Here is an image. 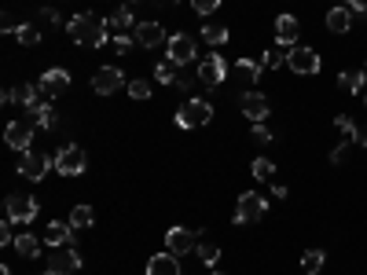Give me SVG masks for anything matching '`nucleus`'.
<instances>
[{
  "label": "nucleus",
  "mask_w": 367,
  "mask_h": 275,
  "mask_svg": "<svg viewBox=\"0 0 367 275\" xmlns=\"http://www.w3.org/2000/svg\"><path fill=\"white\" fill-rule=\"evenodd\" d=\"M107 26H111V22H103L96 11H81V15H74V19L67 22V33H70L74 44L103 48V44L111 41V37H107Z\"/></svg>",
  "instance_id": "f257e3e1"
},
{
  "label": "nucleus",
  "mask_w": 367,
  "mask_h": 275,
  "mask_svg": "<svg viewBox=\"0 0 367 275\" xmlns=\"http://www.w3.org/2000/svg\"><path fill=\"white\" fill-rule=\"evenodd\" d=\"M334 125H338V133H342L345 140H357V136H360V125L352 122L349 114H338V117H334Z\"/></svg>",
  "instance_id": "473e14b6"
},
{
  "label": "nucleus",
  "mask_w": 367,
  "mask_h": 275,
  "mask_svg": "<svg viewBox=\"0 0 367 275\" xmlns=\"http://www.w3.org/2000/svg\"><path fill=\"white\" fill-rule=\"evenodd\" d=\"M85 169H88V154L77 147V143L59 147V154H56V173L59 176H81Z\"/></svg>",
  "instance_id": "39448f33"
},
{
  "label": "nucleus",
  "mask_w": 367,
  "mask_h": 275,
  "mask_svg": "<svg viewBox=\"0 0 367 275\" xmlns=\"http://www.w3.org/2000/svg\"><path fill=\"white\" fill-rule=\"evenodd\" d=\"M165 48H169V62H173V67H188V62H195V41L188 33H173L165 41Z\"/></svg>",
  "instance_id": "9b49d317"
},
{
  "label": "nucleus",
  "mask_w": 367,
  "mask_h": 275,
  "mask_svg": "<svg viewBox=\"0 0 367 275\" xmlns=\"http://www.w3.org/2000/svg\"><path fill=\"white\" fill-rule=\"evenodd\" d=\"M15 250H19V257H26V260H33L37 253H41V239H33V235H15Z\"/></svg>",
  "instance_id": "393cba45"
},
{
  "label": "nucleus",
  "mask_w": 367,
  "mask_h": 275,
  "mask_svg": "<svg viewBox=\"0 0 367 275\" xmlns=\"http://www.w3.org/2000/svg\"><path fill=\"white\" fill-rule=\"evenodd\" d=\"M41 26H33V22H22L19 30H15V41L19 44H26V48H33V44H41Z\"/></svg>",
  "instance_id": "bb28decb"
},
{
  "label": "nucleus",
  "mask_w": 367,
  "mask_h": 275,
  "mask_svg": "<svg viewBox=\"0 0 367 275\" xmlns=\"http://www.w3.org/2000/svg\"><path fill=\"white\" fill-rule=\"evenodd\" d=\"M70 239H74V224H67V220H48L44 242L51 246V250H59V246H70Z\"/></svg>",
  "instance_id": "a211bd4d"
},
{
  "label": "nucleus",
  "mask_w": 367,
  "mask_h": 275,
  "mask_svg": "<svg viewBox=\"0 0 367 275\" xmlns=\"http://www.w3.org/2000/svg\"><path fill=\"white\" fill-rule=\"evenodd\" d=\"M357 143H360V147H367V125L360 128V136H357Z\"/></svg>",
  "instance_id": "de8ad7c7"
},
{
  "label": "nucleus",
  "mask_w": 367,
  "mask_h": 275,
  "mask_svg": "<svg viewBox=\"0 0 367 275\" xmlns=\"http://www.w3.org/2000/svg\"><path fill=\"white\" fill-rule=\"evenodd\" d=\"M0 275H11V268H8V265H0Z\"/></svg>",
  "instance_id": "09e8293b"
},
{
  "label": "nucleus",
  "mask_w": 367,
  "mask_h": 275,
  "mask_svg": "<svg viewBox=\"0 0 367 275\" xmlns=\"http://www.w3.org/2000/svg\"><path fill=\"white\" fill-rule=\"evenodd\" d=\"M177 77H180V74L173 70V62H169V59L154 67V81H162V85H177Z\"/></svg>",
  "instance_id": "f704fd0d"
},
{
  "label": "nucleus",
  "mask_w": 367,
  "mask_h": 275,
  "mask_svg": "<svg viewBox=\"0 0 367 275\" xmlns=\"http://www.w3.org/2000/svg\"><path fill=\"white\" fill-rule=\"evenodd\" d=\"M345 154H349V151H345V143H342V147H334V151H331V162H334V165H342V162H345Z\"/></svg>",
  "instance_id": "c03bdc74"
},
{
  "label": "nucleus",
  "mask_w": 367,
  "mask_h": 275,
  "mask_svg": "<svg viewBox=\"0 0 367 275\" xmlns=\"http://www.w3.org/2000/svg\"><path fill=\"white\" fill-rule=\"evenodd\" d=\"M250 140H257V143H272L275 136H272V128H268L265 122H254V128H250Z\"/></svg>",
  "instance_id": "4c0bfd02"
},
{
  "label": "nucleus",
  "mask_w": 367,
  "mask_h": 275,
  "mask_svg": "<svg viewBox=\"0 0 367 275\" xmlns=\"http://www.w3.org/2000/svg\"><path fill=\"white\" fill-rule=\"evenodd\" d=\"M286 59H291V48L272 44L265 56H261V67H265V70H279V67H286Z\"/></svg>",
  "instance_id": "5701e85b"
},
{
  "label": "nucleus",
  "mask_w": 367,
  "mask_h": 275,
  "mask_svg": "<svg viewBox=\"0 0 367 275\" xmlns=\"http://www.w3.org/2000/svg\"><path fill=\"white\" fill-rule=\"evenodd\" d=\"M173 88H191V77H188V74H180V77H177V85H173Z\"/></svg>",
  "instance_id": "49530a36"
},
{
  "label": "nucleus",
  "mask_w": 367,
  "mask_h": 275,
  "mask_svg": "<svg viewBox=\"0 0 367 275\" xmlns=\"http://www.w3.org/2000/svg\"><path fill=\"white\" fill-rule=\"evenodd\" d=\"M37 96H41V85H22V88H15V103H19V107H22V110H30V107H37V103H41V99H37Z\"/></svg>",
  "instance_id": "cd10ccee"
},
{
  "label": "nucleus",
  "mask_w": 367,
  "mask_h": 275,
  "mask_svg": "<svg viewBox=\"0 0 367 275\" xmlns=\"http://www.w3.org/2000/svg\"><path fill=\"white\" fill-rule=\"evenodd\" d=\"M125 4H133V0H125Z\"/></svg>",
  "instance_id": "864d4df0"
},
{
  "label": "nucleus",
  "mask_w": 367,
  "mask_h": 275,
  "mask_svg": "<svg viewBox=\"0 0 367 275\" xmlns=\"http://www.w3.org/2000/svg\"><path fill=\"white\" fill-rule=\"evenodd\" d=\"M125 85V74L117 67H99L96 77H92V88H96V96H114L117 88Z\"/></svg>",
  "instance_id": "4468645a"
},
{
  "label": "nucleus",
  "mask_w": 367,
  "mask_h": 275,
  "mask_svg": "<svg viewBox=\"0 0 367 275\" xmlns=\"http://www.w3.org/2000/svg\"><path fill=\"white\" fill-rule=\"evenodd\" d=\"M4 209H8V220H11V224H30V220H37V213H41L33 194H8Z\"/></svg>",
  "instance_id": "423d86ee"
},
{
  "label": "nucleus",
  "mask_w": 367,
  "mask_h": 275,
  "mask_svg": "<svg viewBox=\"0 0 367 275\" xmlns=\"http://www.w3.org/2000/svg\"><path fill=\"white\" fill-rule=\"evenodd\" d=\"M195 15H213V11L220 8V0H191Z\"/></svg>",
  "instance_id": "58836bf2"
},
{
  "label": "nucleus",
  "mask_w": 367,
  "mask_h": 275,
  "mask_svg": "<svg viewBox=\"0 0 367 275\" xmlns=\"http://www.w3.org/2000/svg\"><path fill=\"white\" fill-rule=\"evenodd\" d=\"M51 165H56V162H51L48 154H41V151H26L22 162H19V173H22L26 180L37 183V180H44V173H48Z\"/></svg>",
  "instance_id": "ddd939ff"
},
{
  "label": "nucleus",
  "mask_w": 367,
  "mask_h": 275,
  "mask_svg": "<svg viewBox=\"0 0 367 275\" xmlns=\"http://www.w3.org/2000/svg\"><path fill=\"white\" fill-rule=\"evenodd\" d=\"M272 194H275V199H286V183H279V180H272Z\"/></svg>",
  "instance_id": "a18cd8bd"
},
{
  "label": "nucleus",
  "mask_w": 367,
  "mask_h": 275,
  "mask_svg": "<svg viewBox=\"0 0 367 275\" xmlns=\"http://www.w3.org/2000/svg\"><path fill=\"white\" fill-rule=\"evenodd\" d=\"M125 88H129V96H133L136 103H143V99H151V81H143V77H136V81H129Z\"/></svg>",
  "instance_id": "72a5a7b5"
},
{
  "label": "nucleus",
  "mask_w": 367,
  "mask_h": 275,
  "mask_svg": "<svg viewBox=\"0 0 367 275\" xmlns=\"http://www.w3.org/2000/svg\"><path fill=\"white\" fill-rule=\"evenodd\" d=\"M26 122H33L37 128H51L56 125V107L51 103H37V107L26 110Z\"/></svg>",
  "instance_id": "412c9836"
},
{
  "label": "nucleus",
  "mask_w": 367,
  "mask_h": 275,
  "mask_svg": "<svg viewBox=\"0 0 367 275\" xmlns=\"http://www.w3.org/2000/svg\"><path fill=\"white\" fill-rule=\"evenodd\" d=\"M323 260H327V253H323V250H305V253H301V268H305L309 275H320Z\"/></svg>",
  "instance_id": "7c9ffc66"
},
{
  "label": "nucleus",
  "mask_w": 367,
  "mask_h": 275,
  "mask_svg": "<svg viewBox=\"0 0 367 275\" xmlns=\"http://www.w3.org/2000/svg\"><path fill=\"white\" fill-rule=\"evenodd\" d=\"M364 103H367V92H364Z\"/></svg>",
  "instance_id": "603ef678"
},
{
  "label": "nucleus",
  "mask_w": 367,
  "mask_h": 275,
  "mask_svg": "<svg viewBox=\"0 0 367 275\" xmlns=\"http://www.w3.org/2000/svg\"><path fill=\"white\" fill-rule=\"evenodd\" d=\"M133 37H136V44H140V48H158V44H165V30H162V22H136Z\"/></svg>",
  "instance_id": "f3484780"
},
{
  "label": "nucleus",
  "mask_w": 367,
  "mask_h": 275,
  "mask_svg": "<svg viewBox=\"0 0 367 275\" xmlns=\"http://www.w3.org/2000/svg\"><path fill=\"white\" fill-rule=\"evenodd\" d=\"M261 70H265V67L254 62V59H239V62H235V77H239V81H257Z\"/></svg>",
  "instance_id": "c85d7f7f"
},
{
  "label": "nucleus",
  "mask_w": 367,
  "mask_h": 275,
  "mask_svg": "<svg viewBox=\"0 0 367 275\" xmlns=\"http://www.w3.org/2000/svg\"><path fill=\"white\" fill-rule=\"evenodd\" d=\"M0 246H15V235H11V220L0 224Z\"/></svg>",
  "instance_id": "ea45409f"
},
{
  "label": "nucleus",
  "mask_w": 367,
  "mask_h": 275,
  "mask_svg": "<svg viewBox=\"0 0 367 275\" xmlns=\"http://www.w3.org/2000/svg\"><path fill=\"white\" fill-rule=\"evenodd\" d=\"M37 19H41L44 26H51V30H56V26H59V15H56V11H48V8H44L41 15H37Z\"/></svg>",
  "instance_id": "79ce46f5"
},
{
  "label": "nucleus",
  "mask_w": 367,
  "mask_h": 275,
  "mask_svg": "<svg viewBox=\"0 0 367 275\" xmlns=\"http://www.w3.org/2000/svg\"><path fill=\"white\" fill-rule=\"evenodd\" d=\"M352 22H357V15L349 11V4H338V8L327 11V30L331 33H349Z\"/></svg>",
  "instance_id": "6ab92c4d"
},
{
  "label": "nucleus",
  "mask_w": 367,
  "mask_h": 275,
  "mask_svg": "<svg viewBox=\"0 0 367 275\" xmlns=\"http://www.w3.org/2000/svg\"><path fill=\"white\" fill-rule=\"evenodd\" d=\"M265 213H268V199L257 191H243L239 202H235V224H257Z\"/></svg>",
  "instance_id": "7ed1b4c3"
},
{
  "label": "nucleus",
  "mask_w": 367,
  "mask_h": 275,
  "mask_svg": "<svg viewBox=\"0 0 367 275\" xmlns=\"http://www.w3.org/2000/svg\"><path fill=\"white\" fill-rule=\"evenodd\" d=\"M202 41L206 44H228V26L225 22H209V26H202Z\"/></svg>",
  "instance_id": "a878e982"
},
{
  "label": "nucleus",
  "mask_w": 367,
  "mask_h": 275,
  "mask_svg": "<svg viewBox=\"0 0 367 275\" xmlns=\"http://www.w3.org/2000/svg\"><path fill=\"white\" fill-rule=\"evenodd\" d=\"M286 67H291V74H297V77H312V74H320L323 59H320L316 48L294 44V48H291V59H286Z\"/></svg>",
  "instance_id": "20e7f679"
},
{
  "label": "nucleus",
  "mask_w": 367,
  "mask_h": 275,
  "mask_svg": "<svg viewBox=\"0 0 367 275\" xmlns=\"http://www.w3.org/2000/svg\"><path fill=\"white\" fill-rule=\"evenodd\" d=\"M364 85H367L364 70H342V74H338V88H342V92H349V96H360V92H364Z\"/></svg>",
  "instance_id": "4be33fe9"
},
{
  "label": "nucleus",
  "mask_w": 367,
  "mask_h": 275,
  "mask_svg": "<svg viewBox=\"0 0 367 275\" xmlns=\"http://www.w3.org/2000/svg\"><path fill=\"white\" fill-rule=\"evenodd\" d=\"M209 275H228V272H209Z\"/></svg>",
  "instance_id": "8fccbe9b"
},
{
  "label": "nucleus",
  "mask_w": 367,
  "mask_h": 275,
  "mask_svg": "<svg viewBox=\"0 0 367 275\" xmlns=\"http://www.w3.org/2000/svg\"><path fill=\"white\" fill-rule=\"evenodd\" d=\"M297 37H301V22L294 15H279V19H275V44L294 48Z\"/></svg>",
  "instance_id": "dca6fc26"
},
{
  "label": "nucleus",
  "mask_w": 367,
  "mask_h": 275,
  "mask_svg": "<svg viewBox=\"0 0 367 275\" xmlns=\"http://www.w3.org/2000/svg\"><path fill=\"white\" fill-rule=\"evenodd\" d=\"M0 26H4V33H15V30H19L22 22H19L15 15H11V11H4V22H0Z\"/></svg>",
  "instance_id": "a19ab883"
},
{
  "label": "nucleus",
  "mask_w": 367,
  "mask_h": 275,
  "mask_svg": "<svg viewBox=\"0 0 367 275\" xmlns=\"http://www.w3.org/2000/svg\"><path fill=\"white\" fill-rule=\"evenodd\" d=\"M147 275H184L180 272V257L177 253H158V257H151L147 260Z\"/></svg>",
  "instance_id": "aec40b11"
},
{
  "label": "nucleus",
  "mask_w": 367,
  "mask_h": 275,
  "mask_svg": "<svg viewBox=\"0 0 367 275\" xmlns=\"http://www.w3.org/2000/svg\"><path fill=\"white\" fill-rule=\"evenodd\" d=\"M70 224H74V231H85V228L96 224V213H92V206H74V209H70Z\"/></svg>",
  "instance_id": "b1692460"
},
{
  "label": "nucleus",
  "mask_w": 367,
  "mask_h": 275,
  "mask_svg": "<svg viewBox=\"0 0 367 275\" xmlns=\"http://www.w3.org/2000/svg\"><path fill=\"white\" fill-rule=\"evenodd\" d=\"M195 246H199V235H195L191 228H169L165 231V250L169 253L188 257V253H195Z\"/></svg>",
  "instance_id": "6e6552de"
},
{
  "label": "nucleus",
  "mask_w": 367,
  "mask_h": 275,
  "mask_svg": "<svg viewBox=\"0 0 367 275\" xmlns=\"http://www.w3.org/2000/svg\"><path fill=\"white\" fill-rule=\"evenodd\" d=\"M250 173H254V180H272L275 176V162L272 158H254Z\"/></svg>",
  "instance_id": "2f4dec72"
},
{
  "label": "nucleus",
  "mask_w": 367,
  "mask_h": 275,
  "mask_svg": "<svg viewBox=\"0 0 367 275\" xmlns=\"http://www.w3.org/2000/svg\"><path fill=\"white\" fill-rule=\"evenodd\" d=\"M111 30H136V19H133V11H129V4H122L111 15Z\"/></svg>",
  "instance_id": "c756f323"
},
{
  "label": "nucleus",
  "mask_w": 367,
  "mask_h": 275,
  "mask_svg": "<svg viewBox=\"0 0 367 275\" xmlns=\"http://www.w3.org/2000/svg\"><path fill=\"white\" fill-rule=\"evenodd\" d=\"M33 128H37L33 122H11V125L4 128V143H8L11 151L26 154V151L33 147Z\"/></svg>",
  "instance_id": "0eeeda50"
},
{
  "label": "nucleus",
  "mask_w": 367,
  "mask_h": 275,
  "mask_svg": "<svg viewBox=\"0 0 367 275\" xmlns=\"http://www.w3.org/2000/svg\"><path fill=\"white\" fill-rule=\"evenodd\" d=\"M199 81L206 88H217L220 81H228V67H225V59H220L217 51H209V56L199 62Z\"/></svg>",
  "instance_id": "1a4fd4ad"
},
{
  "label": "nucleus",
  "mask_w": 367,
  "mask_h": 275,
  "mask_svg": "<svg viewBox=\"0 0 367 275\" xmlns=\"http://www.w3.org/2000/svg\"><path fill=\"white\" fill-rule=\"evenodd\" d=\"M136 48V37H111V51L114 56H129Z\"/></svg>",
  "instance_id": "c9c22d12"
},
{
  "label": "nucleus",
  "mask_w": 367,
  "mask_h": 275,
  "mask_svg": "<svg viewBox=\"0 0 367 275\" xmlns=\"http://www.w3.org/2000/svg\"><path fill=\"white\" fill-rule=\"evenodd\" d=\"M37 85H41V92H44L48 99H56V96H63V92L70 88V74L63 70V67H51V70L41 74V81H37Z\"/></svg>",
  "instance_id": "2eb2a0df"
},
{
  "label": "nucleus",
  "mask_w": 367,
  "mask_h": 275,
  "mask_svg": "<svg viewBox=\"0 0 367 275\" xmlns=\"http://www.w3.org/2000/svg\"><path fill=\"white\" fill-rule=\"evenodd\" d=\"M364 77H367V62H364Z\"/></svg>",
  "instance_id": "3c124183"
},
{
  "label": "nucleus",
  "mask_w": 367,
  "mask_h": 275,
  "mask_svg": "<svg viewBox=\"0 0 367 275\" xmlns=\"http://www.w3.org/2000/svg\"><path fill=\"white\" fill-rule=\"evenodd\" d=\"M77 268H81V253L74 246H59V253H51L44 275H74Z\"/></svg>",
  "instance_id": "9d476101"
},
{
  "label": "nucleus",
  "mask_w": 367,
  "mask_h": 275,
  "mask_svg": "<svg viewBox=\"0 0 367 275\" xmlns=\"http://www.w3.org/2000/svg\"><path fill=\"white\" fill-rule=\"evenodd\" d=\"M213 122V103L202 99V96H191V99H184V107L177 110V125L180 128H202Z\"/></svg>",
  "instance_id": "f03ea898"
},
{
  "label": "nucleus",
  "mask_w": 367,
  "mask_h": 275,
  "mask_svg": "<svg viewBox=\"0 0 367 275\" xmlns=\"http://www.w3.org/2000/svg\"><path fill=\"white\" fill-rule=\"evenodd\" d=\"M349 11L352 15H367V0H349Z\"/></svg>",
  "instance_id": "37998d69"
},
{
  "label": "nucleus",
  "mask_w": 367,
  "mask_h": 275,
  "mask_svg": "<svg viewBox=\"0 0 367 275\" xmlns=\"http://www.w3.org/2000/svg\"><path fill=\"white\" fill-rule=\"evenodd\" d=\"M239 107H243V114L250 117V122H265V117L272 114V107H268V96H265V92H257V88L243 92V96H239Z\"/></svg>",
  "instance_id": "f8f14e48"
},
{
  "label": "nucleus",
  "mask_w": 367,
  "mask_h": 275,
  "mask_svg": "<svg viewBox=\"0 0 367 275\" xmlns=\"http://www.w3.org/2000/svg\"><path fill=\"white\" fill-rule=\"evenodd\" d=\"M195 253H199L202 265H217V257H220V250H217V246H209V242H199V246H195Z\"/></svg>",
  "instance_id": "e433bc0d"
}]
</instances>
